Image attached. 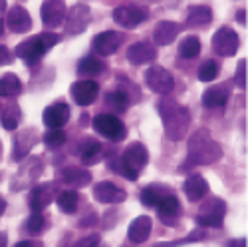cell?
<instances>
[{
    "instance_id": "obj_1",
    "label": "cell",
    "mask_w": 248,
    "mask_h": 247,
    "mask_svg": "<svg viewBox=\"0 0 248 247\" xmlns=\"http://www.w3.org/2000/svg\"><path fill=\"white\" fill-rule=\"evenodd\" d=\"M220 158H222L220 143L213 140L211 132L206 130V128H201L189 140L187 159L183 161L181 170L187 172V170L197 168V166H211V163H217Z\"/></svg>"
},
{
    "instance_id": "obj_2",
    "label": "cell",
    "mask_w": 248,
    "mask_h": 247,
    "mask_svg": "<svg viewBox=\"0 0 248 247\" xmlns=\"http://www.w3.org/2000/svg\"><path fill=\"white\" fill-rule=\"evenodd\" d=\"M157 110L163 120L165 136L171 141H179L187 136L189 126H191V112L187 108L181 106L173 98H163V100H159Z\"/></svg>"
},
{
    "instance_id": "obj_3",
    "label": "cell",
    "mask_w": 248,
    "mask_h": 247,
    "mask_svg": "<svg viewBox=\"0 0 248 247\" xmlns=\"http://www.w3.org/2000/svg\"><path fill=\"white\" fill-rule=\"evenodd\" d=\"M60 40H62V36L56 34V32H44V34L32 36L28 40H24L22 44L16 46V56L20 60H24V64L34 66V64H38L40 58H42L50 48H54L60 42Z\"/></svg>"
},
{
    "instance_id": "obj_4",
    "label": "cell",
    "mask_w": 248,
    "mask_h": 247,
    "mask_svg": "<svg viewBox=\"0 0 248 247\" xmlns=\"http://www.w3.org/2000/svg\"><path fill=\"white\" fill-rule=\"evenodd\" d=\"M42 170H44V163H42L40 158H36V156L26 158L22 161V166L18 168V172L14 174L12 181H10L12 192H20V190H26V188L36 185L38 177L42 176Z\"/></svg>"
},
{
    "instance_id": "obj_5",
    "label": "cell",
    "mask_w": 248,
    "mask_h": 247,
    "mask_svg": "<svg viewBox=\"0 0 248 247\" xmlns=\"http://www.w3.org/2000/svg\"><path fill=\"white\" fill-rule=\"evenodd\" d=\"M226 215V203L220 197H209L204 203H201L197 223L201 228H220Z\"/></svg>"
},
{
    "instance_id": "obj_6",
    "label": "cell",
    "mask_w": 248,
    "mask_h": 247,
    "mask_svg": "<svg viewBox=\"0 0 248 247\" xmlns=\"http://www.w3.org/2000/svg\"><path fill=\"white\" fill-rule=\"evenodd\" d=\"M93 130L103 136V138H108L111 141H121L123 138L127 136V130L125 126H123V122L113 116V114H99L93 118Z\"/></svg>"
},
{
    "instance_id": "obj_7",
    "label": "cell",
    "mask_w": 248,
    "mask_h": 247,
    "mask_svg": "<svg viewBox=\"0 0 248 247\" xmlns=\"http://www.w3.org/2000/svg\"><path fill=\"white\" fill-rule=\"evenodd\" d=\"M60 194V185L58 181H46V183H38L32 185V192L28 195V205L32 212H42L44 208L56 199V195Z\"/></svg>"
},
{
    "instance_id": "obj_8",
    "label": "cell",
    "mask_w": 248,
    "mask_h": 247,
    "mask_svg": "<svg viewBox=\"0 0 248 247\" xmlns=\"http://www.w3.org/2000/svg\"><path fill=\"white\" fill-rule=\"evenodd\" d=\"M238 46H240V38L229 26L218 28L215 32V36H213V52L217 56H220V58H229V56L236 54Z\"/></svg>"
},
{
    "instance_id": "obj_9",
    "label": "cell",
    "mask_w": 248,
    "mask_h": 247,
    "mask_svg": "<svg viewBox=\"0 0 248 247\" xmlns=\"http://www.w3.org/2000/svg\"><path fill=\"white\" fill-rule=\"evenodd\" d=\"M143 76H145L147 88H149L151 92H155V94L167 96V94H171L173 88H175V80H173L171 72L165 70V68H161V66H151Z\"/></svg>"
},
{
    "instance_id": "obj_10",
    "label": "cell",
    "mask_w": 248,
    "mask_h": 247,
    "mask_svg": "<svg viewBox=\"0 0 248 247\" xmlns=\"http://www.w3.org/2000/svg\"><path fill=\"white\" fill-rule=\"evenodd\" d=\"M119 158H121V161H123V166H125V168H127L131 174H135V176H139V172L149 163V152H147V148L143 146V143H139V141H133L131 146H127V150L123 152Z\"/></svg>"
},
{
    "instance_id": "obj_11",
    "label": "cell",
    "mask_w": 248,
    "mask_h": 247,
    "mask_svg": "<svg viewBox=\"0 0 248 247\" xmlns=\"http://www.w3.org/2000/svg\"><path fill=\"white\" fill-rule=\"evenodd\" d=\"M90 24V8L86 4H74L70 10H66V32L70 36L81 34Z\"/></svg>"
},
{
    "instance_id": "obj_12",
    "label": "cell",
    "mask_w": 248,
    "mask_h": 247,
    "mask_svg": "<svg viewBox=\"0 0 248 247\" xmlns=\"http://www.w3.org/2000/svg\"><path fill=\"white\" fill-rule=\"evenodd\" d=\"M70 94H72V98H74V102L78 106L86 108V106H90L95 102V98L99 94V86H97V82L84 78V80L74 82L72 88H70Z\"/></svg>"
},
{
    "instance_id": "obj_13",
    "label": "cell",
    "mask_w": 248,
    "mask_h": 247,
    "mask_svg": "<svg viewBox=\"0 0 248 247\" xmlns=\"http://www.w3.org/2000/svg\"><path fill=\"white\" fill-rule=\"evenodd\" d=\"M149 18V12L137 6H119L113 10V22L121 28H133Z\"/></svg>"
},
{
    "instance_id": "obj_14",
    "label": "cell",
    "mask_w": 248,
    "mask_h": 247,
    "mask_svg": "<svg viewBox=\"0 0 248 247\" xmlns=\"http://www.w3.org/2000/svg\"><path fill=\"white\" fill-rule=\"evenodd\" d=\"M121 42H123V34L113 32V30H108V32H99L92 40V48L99 56H111V54H115L119 50Z\"/></svg>"
},
{
    "instance_id": "obj_15",
    "label": "cell",
    "mask_w": 248,
    "mask_h": 247,
    "mask_svg": "<svg viewBox=\"0 0 248 247\" xmlns=\"http://www.w3.org/2000/svg\"><path fill=\"white\" fill-rule=\"evenodd\" d=\"M66 4L64 0H44L42 8H40V16H42V22L48 28H56L64 22L66 18Z\"/></svg>"
},
{
    "instance_id": "obj_16",
    "label": "cell",
    "mask_w": 248,
    "mask_h": 247,
    "mask_svg": "<svg viewBox=\"0 0 248 247\" xmlns=\"http://www.w3.org/2000/svg\"><path fill=\"white\" fill-rule=\"evenodd\" d=\"M93 197L99 203L113 205V203L125 201L127 194H125V190H121L119 185H115L113 181H99V183H95V188H93Z\"/></svg>"
},
{
    "instance_id": "obj_17",
    "label": "cell",
    "mask_w": 248,
    "mask_h": 247,
    "mask_svg": "<svg viewBox=\"0 0 248 247\" xmlns=\"http://www.w3.org/2000/svg\"><path fill=\"white\" fill-rule=\"evenodd\" d=\"M183 213V208H181V201L177 199L175 194L167 195L159 205H157V215L159 219L165 223V225H169V228H175V225L179 223V217Z\"/></svg>"
},
{
    "instance_id": "obj_18",
    "label": "cell",
    "mask_w": 248,
    "mask_h": 247,
    "mask_svg": "<svg viewBox=\"0 0 248 247\" xmlns=\"http://www.w3.org/2000/svg\"><path fill=\"white\" fill-rule=\"evenodd\" d=\"M70 116H72V110L66 102H56V104H52L44 110V124L50 130L64 128L66 122L70 120Z\"/></svg>"
},
{
    "instance_id": "obj_19",
    "label": "cell",
    "mask_w": 248,
    "mask_h": 247,
    "mask_svg": "<svg viewBox=\"0 0 248 247\" xmlns=\"http://www.w3.org/2000/svg\"><path fill=\"white\" fill-rule=\"evenodd\" d=\"M4 24L8 26L10 32L22 34V32H28V30L32 28V18H30V14H28L26 8H22V6H12L10 12L6 14Z\"/></svg>"
},
{
    "instance_id": "obj_20",
    "label": "cell",
    "mask_w": 248,
    "mask_h": 247,
    "mask_svg": "<svg viewBox=\"0 0 248 247\" xmlns=\"http://www.w3.org/2000/svg\"><path fill=\"white\" fill-rule=\"evenodd\" d=\"M231 98V86L229 84H217V86H211L206 88L204 94H202V104L204 108H224L226 102Z\"/></svg>"
},
{
    "instance_id": "obj_21",
    "label": "cell",
    "mask_w": 248,
    "mask_h": 247,
    "mask_svg": "<svg viewBox=\"0 0 248 247\" xmlns=\"http://www.w3.org/2000/svg\"><path fill=\"white\" fill-rule=\"evenodd\" d=\"M151 229H153V221L149 215H139L131 221L129 229H127V237L131 243L139 245V243H145L151 235Z\"/></svg>"
},
{
    "instance_id": "obj_22",
    "label": "cell",
    "mask_w": 248,
    "mask_h": 247,
    "mask_svg": "<svg viewBox=\"0 0 248 247\" xmlns=\"http://www.w3.org/2000/svg\"><path fill=\"white\" fill-rule=\"evenodd\" d=\"M157 58V48L149 42H137L131 44L127 48V60L133 66H141V64H149Z\"/></svg>"
},
{
    "instance_id": "obj_23",
    "label": "cell",
    "mask_w": 248,
    "mask_h": 247,
    "mask_svg": "<svg viewBox=\"0 0 248 247\" xmlns=\"http://www.w3.org/2000/svg\"><path fill=\"white\" fill-rule=\"evenodd\" d=\"M179 32H181V26L177 22H173V20H161L153 30V42L159 46H169L175 42Z\"/></svg>"
},
{
    "instance_id": "obj_24",
    "label": "cell",
    "mask_w": 248,
    "mask_h": 247,
    "mask_svg": "<svg viewBox=\"0 0 248 247\" xmlns=\"http://www.w3.org/2000/svg\"><path fill=\"white\" fill-rule=\"evenodd\" d=\"M183 192H185V195H187L189 201H201L206 194H209V183H206V179L202 176L195 174V176H189L187 179H185Z\"/></svg>"
},
{
    "instance_id": "obj_25",
    "label": "cell",
    "mask_w": 248,
    "mask_h": 247,
    "mask_svg": "<svg viewBox=\"0 0 248 247\" xmlns=\"http://www.w3.org/2000/svg\"><path fill=\"white\" fill-rule=\"evenodd\" d=\"M171 188H167V185H159V183H151L147 185V188L141 190V203L145 205V208H157V205L167 197L171 195Z\"/></svg>"
},
{
    "instance_id": "obj_26",
    "label": "cell",
    "mask_w": 248,
    "mask_h": 247,
    "mask_svg": "<svg viewBox=\"0 0 248 247\" xmlns=\"http://www.w3.org/2000/svg\"><path fill=\"white\" fill-rule=\"evenodd\" d=\"M36 140H38V134H36V130H32V128H28V130H22V134H18L16 138H14V150H12V158L16 159V161H20L22 159L30 150H32V146L36 143Z\"/></svg>"
},
{
    "instance_id": "obj_27",
    "label": "cell",
    "mask_w": 248,
    "mask_h": 247,
    "mask_svg": "<svg viewBox=\"0 0 248 247\" xmlns=\"http://www.w3.org/2000/svg\"><path fill=\"white\" fill-rule=\"evenodd\" d=\"M92 181V174L84 168H66L62 172V183L70 190H78V188H84Z\"/></svg>"
},
{
    "instance_id": "obj_28",
    "label": "cell",
    "mask_w": 248,
    "mask_h": 247,
    "mask_svg": "<svg viewBox=\"0 0 248 247\" xmlns=\"http://www.w3.org/2000/svg\"><path fill=\"white\" fill-rule=\"evenodd\" d=\"M103 146L97 141V140H92V138H86L84 141V148H81V161H84V166H93L97 163L103 156Z\"/></svg>"
},
{
    "instance_id": "obj_29",
    "label": "cell",
    "mask_w": 248,
    "mask_h": 247,
    "mask_svg": "<svg viewBox=\"0 0 248 247\" xmlns=\"http://www.w3.org/2000/svg\"><path fill=\"white\" fill-rule=\"evenodd\" d=\"M211 20H213V10L204 4L191 6L187 12V24L189 26H206V24H211Z\"/></svg>"
},
{
    "instance_id": "obj_30",
    "label": "cell",
    "mask_w": 248,
    "mask_h": 247,
    "mask_svg": "<svg viewBox=\"0 0 248 247\" xmlns=\"http://www.w3.org/2000/svg\"><path fill=\"white\" fill-rule=\"evenodd\" d=\"M103 70H106V64H103V60H99V58H95V56L81 58L79 64H78V74L84 76V78H88V80H90V76H97V74H101Z\"/></svg>"
},
{
    "instance_id": "obj_31",
    "label": "cell",
    "mask_w": 248,
    "mask_h": 247,
    "mask_svg": "<svg viewBox=\"0 0 248 247\" xmlns=\"http://www.w3.org/2000/svg\"><path fill=\"white\" fill-rule=\"evenodd\" d=\"M56 203H58V208L60 212H64V213H74L78 210V203H79V195L76 190H64V192H60L56 195Z\"/></svg>"
},
{
    "instance_id": "obj_32",
    "label": "cell",
    "mask_w": 248,
    "mask_h": 247,
    "mask_svg": "<svg viewBox=\"0 0 248 247\" xmlns=\"http://www.w3.org/2000/svg\"><path fill=\"white\" fill-rule=\"evenodd\" d=\"M22 94V82L16 74H4L0 78V96L4 98H14Z\"/></svg>"
},
{
    "instance_id": "obj_33",
    "label": "cell",
    "mask_w": 248,
    "mask_h": 247,
    "mask_svg": "<svg viewBox=\"0 0 248 247\" xmlns=\"http://www.w3.org/2000/svg\"><path fill=\"white\" fill-rule=\"evenodd\" d=\"M201 54V40L197 36H187L181 40L179 44V56L185 58V60H191V58H197Z\"/></svg>"
},
{
    "instance_id": "obj_34",
    "label": "cell",
    "mask_w": 248,
    "mask_h": 247,
    "mask_svg": "<svg viewBox=\"0 0 248 247\" xmlns=\"http://www.w3.org/2000/svg\"><path fill=\"white\" fill-rule=\"evenodd\" d=\"M106 104L111 108V110H117V112H125L127 106H129V96L125 90H113L106 96Z\"/></svg>"
},
{
    "instance_id": "obj_35",
    "label": "cell",
    "mask_w": 248,
    "mask_h": 247,
    "mask_svg": "<svg viewBox=\"0 0 248 247\" xmlns=\"http://www.w3.org/2000/svg\"><path fill=\"white\" fill-rule=\"evenodd\" d=\"M206 237L204 229H195L191 231L189 235H185L181 239H173V241H161V243H155L153 247H181V245H189V243H195V241H202Z\"/></svg>"
},
{
    "instance_id": "obj_36",
    "label": "cell",
    "mask_w": 248,
    "mask_h": 247,
    "mask_svg": "<svg viewBox=\"0 0 248 247\" xmlns=\"http://www.w3.org/2000/svg\"><path fill=\"white\" fill-rule=\"evenodd\" d=\"M44 225H46V217L42 212H32V215L24 221V231L30 233V235H38L40 231L44 229Z\"/></svg>"
},
{
    "instance_id": "obj_37",
    "label": "cell",
    "mask_w": 248,
    "mask_h": 247,
    "mask_svg": "<svg viewBox=\"0 0 248 247\" xmlns=\"http://www.w3.org/2000/svg\"><path fill=\"white\" fill-rule=\"evenodd\" d=\"M0 124H2V128L8 130V132H14L20 124V110L18 106H10L6 108V112L0 116Z\"/></svg>"
},
{
    "instance_id": "obj_38",
    "label": "cell",
    "mask_w": 248,
    "mask_h": 247,
    "mask_svg": "<svg viewBox=\"0 0 248 247\" xmlns=\"http://www.w3.org/2000/svg\"><path fill=\"white\" fill-rule=\"evenodd\" d=\"M218 76V64L215 60H204L199 66V80L201 82H213Z\"/></svg>"
},
{
    "instance_id": "obj_39",
    "label": "cell",
    "mask_w": 248,
    "mask_h": 247,
    "mask_svg": "<svg viewBox=\"0 0 248 247\" xmlns=\"http://www.w3.org/2000/svg\"><path fill=\"white\" fill-rule=\"evenodd\" d=\"M44 143L48 148H60L66 143V134L62 128H54V130H48L44 134Z\"/></svg>"
},
{
    "instance_id": "obj_40",
    "label": "cell",
    "mask_w": 248,
    "mask_h": 247,
    "mask_svg": "<svg viewBox=\"0 0 248 247\" xmlns=\"http://www.w3.org/2000/svg\"><path fill=\"white\" fill-rule=\"evenodd\" d=\"M108 166H109V170L111 172H115V174H119V176H123L125 179H129V181H135L139 176H135V174H131L125 166H123V161H121V158L117 156V158H111L109 161H108Z\"/></svg>"
},
{
    "instance_id": "obj_41",
    "label": "cell",
    "mask_w": 248,
    "mask_h": 247,
    "mask_svg": "<svg viewBox=\"0 0 248 247\" xmlns=\"http://www.w3.org/2000/svg\"><path fill=\"white\" fill-rule=\"evenodd\" d=\"M234 84L240 90H246V60H240L236 66V74H234Z\"/></svg>"
},
{
    "instance_id": "obj_42",
    "label": "cell",
    "mask_w": 248,
    "mask_h": 247,
    "mask_svg": "<svg viewBox=\"0 0 248 247\" xmlns=\"http://www.w3.org/2000/svg\"><path fill=\"white\" fill-rule=\"evenodd\" d=\"M74 247H99V237L97 235H86V237H81Z\"/></svg>"
},
{
    "instance_id": "obj_43",
    "label": "cell",
    "mask_w": 248,
    "mask_h": 247,
    "mask_svg": "<svg viewBox=\"0 0 248 247\" xmlns=\"http://www.w3.org/2000/svg\"><path fill=\"white\" fill-rule=\"evenodd\" d=\"M14 247H44V243L40 239H24V241H18Z\"/></svg>"
},
{
    "instance_id": "obj_44",
    "label": "cell",
    "mask_w": 248,
    "mask_h": 247,
    "mask_svg": "<svg viewBox=\"0 0 248 247\" xmlns=\"http://www.w3.org/2000/svg\"><path fill=\"white\" fill-rule=\"evenodd\" d=\"M8 62H12V60H10V52H8V48H6V46L0 44V66L8 64Z\"/></svg>"
},
{
    "instance_id": "obj_45",
    "label": "cell",
    "mask_w": 248,
    "mask_h": 247,
    "mask_svg": "<svg viewBox=\"0 0 248 247\" xmlns=\"http://www.w3.org/2000/svg\"><path fill=\"white\" fill-rule=\"evenodd\" d=\"M226 247H246V237H236L226 243Z\"/></svg>"
},
{
    "instance_id": "obj_46",
    "label": "cell",
    "mask_w": 248,
    "mask_h": 247,
    "mask_svg": "<svg viewBox=\"0 0 248 247\" xmlns=\"http://www.w3.org/2000/svg\"><path fill=\"white\" fill-rule=\"evenodd\" d=\"M8 245V235L4 231H0V247H6Z\"/></svg>"
},
{
    "instance_id": "obj_47",
    "label": "cell",
    "mask_w": 248,
    "mask_h": 247,
    "mask_svg": "<svg viewBox=\"0 0 248 247\" xmlns=\"http://www.w3.org/2000/svg\"><path fill=\"white\" fill-rule=\"evenodd\" d=\"M6 212V201H4V197L2 195H0V215H2Z\"/></svg>"
},
{
    "instance_id": "obj_48",
    "label": "cell",
    "mask_w": 248,
    "mask_h": 247,
    "mask_svg": "<svg viewBox=\"0 0 248 247\" xmlns=\"http://www.w3.org/2000/svg\"><path fill=\"white\" fill-rule=\"evenodd\" d=\"M236 18H238V22H246V12L244 10H238V16Z\"/></svg>"
},
{
    "instance_id": "obj_49",
    "label": "cell",
    "mask_w": 248,
    "mask_h": 247,
    "mask_svg": "<svg viewBox=\"0 0 248 247\" xmlns=\"http://www.w3.org/2000/svg\"><path fill=\"white\" fill-rule=\"evenodd\" d=\"M4 26H6V24H4V20H0V36L4 34Z\"/></svg>"
},
{
    "instance_id": "obj_50",
    "label": "cell",
    "mask_w": 248,
    "mask_h": 247,
    "mask_svg": "<svg viewBox=\"0 0 248 247\" xmlns=\"http://www.w3.org/2000/svg\"><path fill=\"white\" fill-rule=\"evenodd\" d=\"M0 152H2V150H0Z\"/></svg>"
}]
</instances>
